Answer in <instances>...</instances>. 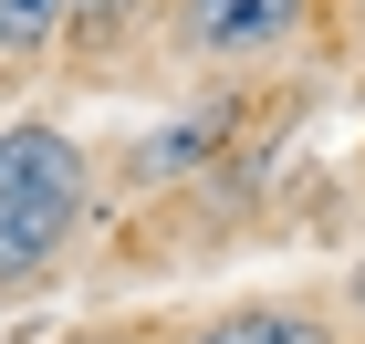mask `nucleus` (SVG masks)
Wrapping results in <instances>:
<instances>
[{
    "instance_id": "f257e3e1",
    "label": "nucleus",
    "mask_w": 365,
    "mask_h": 344,
    "mask_svg": "<svg viewBox=\"0 0 365 344\" xmlns=\"http://www.w3.org/2000/svg\"><path fill=\"white\" fill-rule=\"evenodd\" d=\"M73 219H84V157L53 125H11L0 136V292H21L31 271H53Z\"/></svg>"
},
{
    "instance_id": "f03ea898",
    "label": "nucleus",
    "mask_w": 365,
    "mask_h": 344,
    "mask_svg": "<svg viewBox=\"0 0 365 344\" xmlns=\"http://www.w3.org/2000/svg\"><path fill=\"white\" fill-rule=\"evenodd\" d=\"M292 21H303V0H188L198 53H272Z\"/></svg>"
},
{
    "instance_id": "7ed1b4c3",
    "label": "nucleus",
    "mask_w": 365,
    "mask_h": 344,
    "mask_svg": "<svg viewBox=\"0 0 365 344\" xmlns=\"http://www.w3.org/2000/svg\"><path fill=\"white\" fill-rule=\"evenodd\" d=\"M188 344H324V323H313V313H282V303H272V313H220V323H198Z\"/></svg>"
},
{
    "instance_id": "20e7f679",
    "label": "nucleus",
    "mask_w": 365,
    "mask_h": 344,
    "mask_svg": "<svg viewBox=\"0 0 365 344\" xmlns=\"http://www.w3.org/2000/svg\"><path fill=\"white\" fill-rule=\"evenodd\" d=\"M355 303H365V271H355Z\"/></svg>"
}]
</instances>
